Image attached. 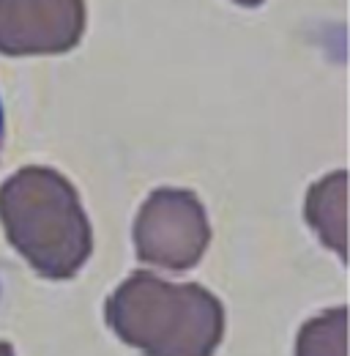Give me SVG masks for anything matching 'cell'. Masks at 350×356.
Listing matches in <instances>:
<instances>
[{"label": "cell", "instance_id": "cell-5", "mask_svg": "<svg viewBox=\"0 0 350 356\" xmlns=\"http://www.w3.org/2000/svg\"><path fill=\"white\" fill-rule=\"evenodd\" d=\"M348 173L337 170L331 176H323L317 184L309 186L304 200L306 222L315 227L320 241L331 247L345 261V230H348Z\"/></svg>", "mask_w": 350, "mask_h": 356}, {"label": "cell", "instance_id": "cell-7", "mask_svg": "<svg viewBox=\"0 0 350 356\" xmlns=\"http://www.w3.org/2000/svg\"><path fill=\"white\" fill-rule=\"evenodd\" d=\"M0 356H14V348L8 343H0Z\"/></svg>", "mask_w": 350, "mask_h": 356}, {"label": "cell", "instance_id": "cell-3", "mask_svg": "<svg viewBox=\"0 0 350 356\" xmlns=\"http://www.w3.org/2000/svg\"><path fill=\"white\" fill-rule=\"evenodd\" d=\"M211 241V225L200 197L189 189H156L134 222V250L148 266L186 271L197 266Z\"/></svg>", "mask_w": 350, "mask_h": 356}, {"label": "cell", "instance_id": "cell-9", "mask_svg": "<svg viewBox=\"0 0 350 356\" xmlns=\"http://www.w3.org/2000/svg\"><path fill=\"white\" fill-rule=\"evenodd\" d=\"M0 151H3V107H0Z\"/></svg>", "mask_w": 350, "mask_h": 356}, {"label": "cell", "instance_id": "cell-8", "mask_svg": "<svg viewBox=\"0 0 350 356\" xmlns=\"http://www.w3.org/2000/svg\"><path fill=\"white\" fill-rule=\"evenodd\" d=\"M233 3H238V6H249V8H252V6H260L262 0H233Z\"/></svg>", "mask_w": 350, "mask_h": 356}, {"label": "cell", "instance_id": "cell-1", "mask_svg": "<svg viewBox=\"0 0 350 356\" xmlns=\"http://www.w3.org/2000/svg\"><path fill=\"white\" fill-rule=\"evenodd\" d=\"M0 222L11 247L47 280H72L93 252L74 184L52 168H22L0 186Z\"/></svg>", "mask_w": 350, "mask_h": 356}, {"label": "cell", "instance_id": "cell-2", "mask_svg": "<svg viewBox=\"0 0 350 356\" xmlns=\"http://www.w3.org/2000/svg\"><path fill=\"white\" fill-rule=\"evenodd\" d=\"M110 329L145 356H214L224 337V307L197 285L134 271L107 299Z\"/></svg>", "mask_w": 350, "mask_h": 356}, {"label": "cell", "instance_id": "cell-6", "mask_svg": "<svg viewBox=\"0 0 350 356\" xmlns=\"http://www.w3.org/2000/svg\"><path fill=\"white\" fill-rule=\"evenodd\" d=\"M296 356H348V310L334 307L306 321L296 340Z\"/></svg>", "mask_w": 350, "mask_h": 356}, {"label": "cell", "instance_id": "cell-4", "mask_svg": "<svg viewBox=\"0 0 350 356\" xmlns=\"http://www.w3.org/2000/svg\"><path fill=\"white\" fill-rule=\"evenodd\" d=\"M85 22V0H0V55L69 52Z\"/></svg>", "mask_w": 350, "mask_h": 356}]
</instances>
